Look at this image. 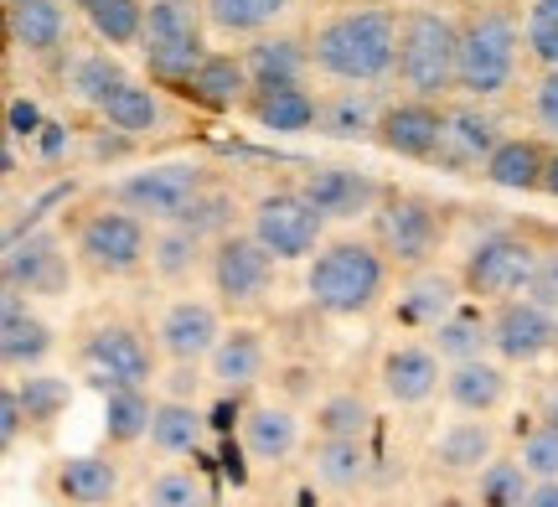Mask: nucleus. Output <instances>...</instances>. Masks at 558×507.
Listing matches in <instances>:
<instances>
[{
  "label": "nucleus",
  "mask_w": 558,
  "mask_h": 507,
  "mask_svg": "<svg viewBox=\"0 0 558 507\" xmlns=\"http://www.w3.org/2000/svg\"><path fill=\"white\" fill-rule=\"evenodd\" d=\"M399 21L388 5H347L337 16H326L311 37V62L316 73L337 83H373L399 73Z\"/></svg>",
  "instance_id": "f257e3e1"
},
{
  "label": "nucleus",
  "mask_w": 558,
  "mask_h": 507,
  "mask_svg": "<svg viewBox=\"0 0 558 507\" xmlns=\"http://www.w3.org/2000/svg\"><path fill=\"white\" fill-rule=\"evenodd\" d=\"M145 5L150 0H104V5L88 11V26L109 47H140V37H145Z\"/></svg>",
  "instance_id": "a18cd8bd"
},
{
  "label": "nucleus",
  "mask_w": 558,
  "mask_h": 507,
  "mask_svg": "<svg viewBox=\"0 0 558 507\" xmlns=\"http://www.w3.org/2000/svg\"><path fill=\"white\" fill-rule=\"evenodd\" d=\"M16 394L26 405V420L37 430H52L73 405V384L62 373H26V378H16Z\"/></svg>",
  "instance_id": "79ce46f5"
},
{
  "label": "nucleus",
  "mask_w": 558,
  "mask_h": 507,
  "mask_svg": "<svg viewBox=\"0 0 558 507\" xmlns=\"http://www.w3.org/2000/svg\"><path fill=\"white\" fill-rule=\"evenodd\" d=\"M202 430H207V420H202L197 405L160 399L156 420H150V446H156L160 456H192V450L202 446Z\"/></svg>",
  "instance_id": "ea45409f"
},
{
  "label": "nucleus",
  "mask_w": 558,
  "mask_h": 507,
  "mask_svg": "<svg viewBox=\"0 0 558 507\" xmlns=\"http://www.w3.org/2000/svg\"><path fill=\"white\" fill-rule=\"evenodd\" d=\"M522 41H527V58L538 62L543 73L558 68V0H527Z\"/></svg>",
  "instance_id": "49530a36"
},
{
  "label": "nucleus",
  "mask_w": 558,
  "mask_h": 507,
  "mask_svg": "<svg viewBox=\"0 0 558 507\" xmlns=\"http://www.w3.org/2000/svg\"><path fill=\"white\" fill-rule=\"evenodd\" d=\"M435 507H471V503H460V497H439Z\"/></svg>",
  "instance_id": "680f3d73"
},
{
  "label": "nucleus",
  "mask_w": 558,
  "mask_h": 507,
  "mask_svg": "<svg viewBox=\"0 0 558 507\" xmlns=\"http://www.w3.org/2000/svg\"><path fill=\"white\" fill-rule=\"evenodd\" d=\"M373 409L362 394H331L316 405V435H367Z\"/></svg>",
  "instance_id": "de8ad7c7"
},
{
  "label": "nucleus",
  "mask_w": 558,
  "mask_h": 507,
  "mask_svg": "<svg viewBox=\"0 0 558 507\" xmlns=\"http://www.w3.org/2000/svg\"><path fill=\"white\" fill-rule=\"evenodd\" d=\"M202 32H207L202 0H150V5H145V37H140V47L202 41Z\"/></svg>",
  "instance_id": "e433bc0d"
},
{
  "label": "nucleus",
  "mask_w": 558,
  "mask_h": 507,
  "mask_svg": "<svg viewBox=\"0 0 558 507\" xmlns=\"http://www.w3.org/2000/svg\"><path fill=\"white\" fill-rule=\"evenodd\" d=\"M233 218H239V203H233V192H222V186H207L202 197H192V203L181 207L177 224L186 228V233H197L202 244H218V239H228V233H233Z\"/></svg>",
  "instance_id": "37998d69"
},
{
  "label": "nucleus",
  "mask_w": 558,
  "mask_h": 507,
  "mask_svg": "<svg viewBox=\"0 0 558 507\" xmlns=\"http://www.w3.org/2000/svg\"><path fill=\"white\" fill-rule=\"evenodd\" d=\"M120 83H130L124 73V62L114 52H83V58L68 62V88H73V99L88 104V109H99Z\"/></svg>",
  "instance_id": "a19ab883"
},
{
  "label": "nucleus",
  "mask_w": 558,
  "mask_h": 507,
  "mask_svg": "<svg viewBox=\"0 0 558 507\" xmlns=\"http://www.w3.org/2000/svg\"><path fill=\"white\" fill-rule=\"evenodd\" d=\"M450 130V109H439L435 99H393L378 120V145L399 161H435L439 141Z\"/></svg>",
  "instance_id": "2eb2a0df"
},
{
  "label": "nucleus",
  "mask_w": 558,
  "mask_h": 507,
  "mask_svg": "<svg viewBox=\"0 0 558 507\" xmlns=\"http://www.w3.org/2000/svg\"><path fill=\"white\" fill-rule=\"evenodd\" d=\"M445 399H450L460 414L486 420V414L507 399V363H492V358L450 363V373H445Z\"/></svg>",
  "instance_id": "bb28decb"
},
{
  "label": "nucleus",
  "mask_w": 558,
  "mask_h": 507,
  "mask_svg": "<svg viewBox=\"0 0 558 507\" xmlns=\"http://www.w3.org/2000/svg\"><path fill=\"white\" fill-rule=\"evenodd\" d=\"M243 114L269 135H311L320 124V99L305 83H259L243 104Z\"/></svg>",
  "instance_id": "6ab92c4d"
},
{
  "label": "nucleus",
  "mask_w": 558,
  "mask_h": 507,
  "mask_svg": "<svg viewBox=\"0 0 558 507\" xmlns=\"http://www.w3.org/2000/svg\"><path fill=\"white\" fill-rule=\"evenodd\" d=\"M52 347H58L52 326L26 305V295L21 290H0V363L11 373H37L52 358Z\"/></svg>",
  "instance_id": "f3484780"
},
{
  "label": "nucleus",
  "mask_w": 558,
  "mask_h": 507,
  "mask_svg": "<svg viewBox=\"0 0 558 507\" xmlns=\"http://www.w3.org/2000/svg\"><path fill=\"white\" fill-rule=\"evenodd\" d=\"M522 467L533 482H558V430L554 425H533L522 435Z\"/></svg>",
  "instance_id": "8fccbe9b"
},
{
  "label": "nucleus",
  "mask_w": 558,
  "mask_h": 507,
  "mask_svg": "<svg viewBox=\"0 0 558 507\" xmlns=\"http://www.w3.org/2000/svg\"><path fill=\"white\" fill-rule=\"evenodd\" d=\"M538 254L543 249H533L522 233H507V228L481 233L476 244L465 249V264H460L465 295H481V301H512L518 290H527Z\"/></svg>",
  "instance_id": "6e6552de"
},
{
  "label": "nucleus",
  "mask_w": 558,
  "mask_h": 507,
  "mask_svg": "<svg viewBox=\"0 0 558 507\" xmlns=\"http://www.w3.org/2000/svg\"><path fill=\"white\" fill-rule=\"evenodd\" d=\"M0 280H5V290H21V295H62L73 280V259L52 228H26L16 239H5Z\"/></svg>",
  "instance_id": "9d476101"
},
{
  "label": "nucleus",
  "mask_w": 558,
  "mask_h": 507,
  "mask_svg": "<svg viewBox=\"0 0 558 507\" xmlns=\"http://www.w3.org/2000/svg\"><path fill=\"white\" fill-rule=\"evenodd\" d=\"M73 254L99 280H120V275H135L140 264L150 259V228L124 207H94L73 233Z\"/></svg>",
  "instance_id": "0eeeda50"
},
{
  "label": "nucleus",
  "mask_w": 558,
  "mask_h": 507,
  "mask_svg": "<svg viewBox=\"0 0 558 507\" xmlns=\"http://www.w3.org/2000/svg\"><path fill=\"white\" fill-rule=\"evenodd\" d=\"M68 5H78L83 16H88V11H94V5H104V0H68Z\"/></svg>",
  "instance_id": "052dcab7"
},
{
  "label": "nucleus",
  "mask_w": 558,
  "mask_h": 507,
  "mask_svg": "<svg viewBox=\"0 0 558 507\" xmlns=\"http://www.w3.org/2000/svg\"><path fill=\"white\" fill-rule=\"evenodd\" d=\"M295 0H202L207 26L222 37H264Z\"/></svg>",
  "instance_id": "473e14b6"
},
{
  "label": "nucleus",
  "mask_w": 558,
  "mask_h": 507,
  "mask_svg": "<svg viewBox=\"0 0 558 507\" xmlns=\"http://www.w3.org/2000/svg\"><path fill=\"white\" fill-rule=\"evenodd\" d=\"M533 120H538L548 135H558V68H548V73L533 83Z\"/></svg>",
  "instance_id": "5fc2aeb1"
},
{
  "label": "nucleus",
  "mask_w": 558,
  "mask_h": 507,
  "mask_svg": "<svg viewBox=\"0 0 558 507\" xmlns=\"http://www.w3.org/2000/svg\"><path fill=\"white\" fill-rule=\"evenodd\" d=\"M439 363H445V358H439L435 347H418V342L388 347V352H383V367H378V384L393 405L414 409V405H424L439 388V378H445Z\"/></svg>",
  "instance_id": "aec40b11"
},
{
  "label": "nucleus",
  "mask_w": 558,
  "mask_h": 507,
  "mask_svg": "<svg viewBox=\"0 0 558 507\" xmlns=\"http://www.w3.org/2000/svg\"><path fill=\"white\" fill-rule=\"evenodd\" d=\"M26 425H32V420H26V405H21L16 384H5L0 388V446L16 450V440H21V430Z\"/></svg>",
  "instance_id": "864d4df0"
},
{
  "label": "nucleus",
  "mask_w": 558,
  "mask_h": 507,
  "mask_svg": "<svg viewBox=\"0 0 558 507\" xmlns=\"http://www.w3.org/2000/svg\"><path fill=\"white\" fill-rule=\"evenodd\" d=\"M399 83L414 99H445L460 88V21L435 5H409L399 21Z\"/></svg>",
  "instance_id": "7ed1b4c3"
},
{
  "label": "nucleus",
  "mask_w": 558,
  "mask_h": 507,
  "mask_svg": "<svg viewBox=\"0 0 558 507\" xmlns=\"http://www.w3.org/2000/svg\"><path fill=\"white\" fill-rule=\"evenodd\" d=\"M522 507H558V482H533V492H527Z\"/></svg>",
  "instance_id": "4d7b16f0"
},
{
  "label": "nucleus",
  "mask_w": 558,
  "mask_h": 507,
  "mask_svg": "<svg viewBox=\"0 0 558 507\" xmlns=\"http://www.w3.org/2000/svg\"><path fill=\"white\" fill-rule=\"evenodd\" d=\"M388 290V254L373 239H331L305 269V295L326 316H367Z\"/></svg>",
  "instance_id": "f03ea898"
},
{
  "label": "nucleus",
  "mask_w": 558,
  "mask_h": 507,
  "mask_svg": "<svg viewBox=\"0 0 558 507\" xmlns=\"http://www.w3.org/2000/svg\"><path fill=\"white\" fill-rule=\"evenodd\" d=\"M522 47V21L507 5H476L460 21V94L476 104L507 94L518 79Z\"/></svg>",
  "instance_id": "20e7f679"
},
{
  "label": "nucleus",
  "mask_w": 558,
  "mask_h": 507,
  "mask_svg": "<svg viewBox=\"0 0 558 507\" xmlns=\"http://www.w3.org/2000/svg\"><path fill=\"white\" fill-rule=\"evenodd\" d=\"M145 507H213V492L192 471H160L145 487Z\"/></svg>",
  "instance_id": "09e8293b"
},
{
  "label": "nucleus",
  "mask_w": 558,
  "mask_h": 507,
  "mask_svg": "<svg viewBox=\"0 0 558 507\" xmlns=\"http://www.w3.org/2000/svg\"><path fill=\"white\" fill-rule=\"evenodd\" d=\"M492 450H497V430L471 414V420H456L450 430H439L435 461L445 471H481V461H492Z\"/></svg>",
  "instance_id": "c9c22d12"
},
{
  "label": "nucleus",
  "mask_w": 558,
  "mask_h": 507,
  "mask_svg": "<svg viewBox=\"0 0 558 507\" xmlns=\"http://www.w3.org/2000/svg\"><path fill=\"white\" fill-rule=\"evenodd\" d=\"M548 161H554V150H543V141H533V135H507V141L486 156L481 177L492 186H501V192H543Z\"/></svg>",
  "instance_id": "a878e982"
},
{
  "label": "nucleus",
  "mask_w": 558,
  "mask_h": 507,
  "mask_svg": "<svg viewBox=\"0 0 558 507\" xmlns=\"http://www.w3.org/2000/svg\"><path fill=\"white\" fill-rule=\"evenodd\" d=\"M83 363L94 373L99 394L104 388H145L156 378V352H150V342L124 322L94 326V331L83 337Z\"/></svg>",
  "instance_id": "f8f14e48"
},
{
  "label": "nucleus",
  "mask_w": 558,
  "mask_h": 507,
  "mask_svg": "<svg viewBox=\"0 0 558 507\" xmlns=\"http://www.w3.org/2000/svg\"><path fill=\"white\" fill-rule=\"evenodd\" d=\"M248 233H254L279 264L316 259L320 239H326V218L300 197V186H295V192H269V197H259V203H254V224H248Z\"/></svg>",
  "instance_id": "1a4fd4ad"
},
{
  "label": "nucleus",
  "mask_w": 558,
  "mask_h": 507,
  "mask_svg": "<svg viewBox=\"0 0 558 507\" xmlns=\"http://www.w3.org/2000/svg\"><path fill=\"white\" fill-rule=\"evenodd\" d=\"M109 130H120L124 141H140V135H156L160 124H166V104H160V94L150 88V83H120L109 99L94 109Z\"/></svg>",
  "instance_id": "cd10ccee"
},
{
  "label": "nucleus",
  "mask_w": 558,
  "mask_h": 507,
  "mask_svg": "<svg viewBox=\"0 0 558 507\" xmlns=\"http://www.w3.org/2000/svg\"><path fill=\"white\" fill-rule=\"evenodd\" d=\"M248 94H254V79H248L243 52L239 58H233V52H207L202 73L186 83V94H181V99L197 104V109H207V114H228V109H243Z\"/></svg>",
  "instance_id": "4be33fe9"
},
{
  "label": "nucleus",
  "mask_w": 558,
  "mask_h": 507,
  "mask_svg": "<svg viewBox=\"0 0 558 507\" xmlns=\"http://www.w3.org/2000/svg\"><path fill=\"white\" fill-rule=\"evenodd\" d=\"M429 347H435L445 363H471V358H486V347H492V316L476 311V305H460V311H450V316L435 326Z\"/></svg>",
  "instance_id": "2f4dec72"
},
{
  "label": "nucleus",
  "mask_w": 558,
  "mask_h": 507,
  "mask_svg": "<svg viewBox=\"0 0 558 507\" xmlns=\"http://www.w3.org/2000/svg\"><path fill=\"white\" fill-rule=\"evenodd\" d=\"M58 497L73 507H104L120 497V467L109 456H68L58 467Z\"/></svg>",
  "instance_id": "7c9ffc66"
},
{
  "label": "nucleus",
  "mask_w": 558,
  "mask_h": 507,
  "mask_svg": "<svg viewBox=\"0 0 558 507\" xmlns=\"http://www.w3.org/2000/svg\"><path fill=\"white\" fill-rule=\"evenodd\" d=\"M156 405L145 388H104V440L109 446H135L150 435Z\"/></svg>",
  "instance_id": "f704fd0d"
},
{
  "label": "nucleus",
  "mask_w": 558,
  "mask_h": 507,
  "mask_svg": "<svg viewBox=\"0 0 558 507\" xmlns=\"http://www.w3.org/2000/svg\"><path fill=\"white\" fill-rule=\"evenodd\" d=\"M5 5H16V0H5Z\"/></svg>",
  "instance_id": "e2e57ef3"
},
{
  "label": "nucleus",
  "mask_w": 558,
  "mask_h": 507,
  "mask_svg": "<svg viewBox=\"0 0 558 507\" xmlns=\"http://www.w3.org/2000/svg\"><path fill=\"white\" fill-rule=\"evenodd\" d=\"M207 378H202V363H171V373L160 378V394L166 399H181V405H197Z\"/></svg>",
  "instance_id": "3c124183"
},
{
  "label": "nucleus",
  "mask_w": 558,
  "mask_h": 507,
  "mask_svg": "<svg viewBox=\"0 0 558 507\" xmlns=\"http://www.w3.org/2000/svg\"><path fill=\"white\" fill-rule=\"evenodd\" d=\"M295 446H300V420L290 405L248 409V420H243V450H248L259 467H275L284 456H295Z\"/></svg>",
  "instance_id": "c756f323"
},
{
  "label": "nucleus",
  "mask_w": 558,
  "mask_h": 507,
  "mask_svg": "<svg viewBox=\"0 0 558 507\" xmlns=\"http://www.w3.org/2000/svg\"><path fill=\"white\" fill-rule=\"evenodd\" d=\"M501 124L486 114V109H476V104H460V109H450V130H445V141H439L435 161L439 171H450V177H476V166H486V156L497 150L507 135H497Z\"/></svg>",
  "instance_id": "a211bd4d"
},
{
  "label": "nucleus",
  "mask_w": 558,
  "mask_h": 507,
  "mask_svg": "<svg viewBox=\"0 0 558 507\" xmlns=\"http://www.w3.org/2000/svg\"><path fill=\"white\" fill-rule=\"evenodd\" d=\"M300 197L316 207L326 224H352V218L378 213V203L388 192L378 186L373 171H357V166H316V171L300 177Z\"/></svg>",
  "instance_id": "4468645a"
},
{
  "label": "nucleus",
  "mask_w": 558,
  "mask_h": 507,
  "mask_svg": "<svg viewBox=\"0 0 558 507\" xmlns=\"http://www.w3.org/2000/svg\"><path fill=\"white\" fill-rule=\"evenodd\" d=\"M527 295L548 311H558V249H543L538 264H533V280H527Z\"/></svg>",
  "instance_id": "603ef678"
},
{
  "label": "nucleus",
  "mask_w": 558,
  "mask_h": 507,
  "mask_svg": "<svg viewBox=\"0 0 558 507\" xmlns=\"http://www.w3.org/2000/svg\"><path fill=\"white\" fill-rule=\"evenodd\" d=\"M140 62L156 88H171V94H186V83L202 73L207 62V41H166V47H140Z\"/></svg>",
  "instance_id": "58836bf2"
},
{
  "label": "nucleus",
  "mask_w": 558,
  "mask_h": 507,
  "mask_svg": "<svg viewBox=\"0 0 558 507\" xmlns=\"http://www.w3.org/2000/svg\"><path fill=\"white\" fill-rule=\"evenodd\" d=\"M439 239H445V218L439 203L424 192H388L373 213V244L388 254V264L424 269L439 254Z\"/></svg>",
  "instance_id": "39448f33"
},
{
  "label": "nucleus",
  "mask_w": 558,
  "mask_h": 507,
  "mask_svg": "<svg viewBox=\"0 0 558 507\" xmlns=\"http://www.w3.org/2000/svg\"><path fill=\"white\" fill-rule=\"evenodd\" d=\"M243 62H248V79H254V88L259 83H305V73L316 68L311 62V41L300 37H254V47H243Z\"/></svg>",
  "instance_id": "c85d7f7f"
},
{
  "label": "nucleus",
  "mask_w": 558,
  "mask_h": 507,
  "mask_svg": "<svg viewBox=\"0 0 558 507\" xmlns=\"http://www.w3.org/2000/svg\"><path fill=\"white\" fill-rule=\"evenodd\" d=\"M5 32H11L16 52L52 58L68 41V5L62 0H16V5H5Z\"/></svg>",
  "instance_id": "5701e85b"
},
{
  "label": "nucleus",
  "mask_w": 558,
  "mask_h": 507,
  "mask_svg": "<svg viewBox=\"0 0 558 507\" xmlns=\"http://www.w3.org/2000/svg\"><path fill=\"white\" fill-rule=\"evenodd\" d=\"M32 124H37V109L32 104H11V130L5 135H32Z\"/></svg>",
  "instance_id": "6e6d98bb"
},
{
  "label": "nucleus",
  "mask_w": 558,
  "mask_h": 507,
  "mask_svg": "<svg viewBox=\"0 0 558 507\" xmlns=\"http://www.w3.org/2000/svg\"><path fill=\"white\" fill-rule=\"evenodd\" d=\"M543 192H548V197H558V150H554V161H548V177H543Z\"/></svg>",
  "instance_id": "bf43d9fd"
},
{
  "label": "nucleus",
  "mask_w": 558,
  "mask_h": 507,
  "mask_svg": "<svg viewBox=\"0 0 558 507\" xmlns=\"http://www.w3.org/2000/svg\"><path fill=\"white\" fill-rule=\"evenodd\" d=\"M527 492H533V476L522 461H486L476 471V503L481 507H522L527 503Z\"/></svg>",
  "instance_id": "c03bdc74"
},
{
  "label": "nucleus",
  "mask_w": 558,
  "mask_h": 507,
  "mask_svg": "<svg viewBox=\"0 0 558 507\" xmlns=\"http://www.w3.org/2000/svg\"><path fill=\"white\" fill-rule=\"evenodd\" d=\"M388 104L373 94V88H357V83H341L337 94L320 99V124L316 135L341 145H357V141H378V120Z\"/></svg>",
  "instance_id": "412c9836"
},
{
  "label": "nucleus",
  "mask_w": 558,
  "mask_h": 507,
  "mask_svg": "<svg viewBox=\"0 0 558 507\" xmlns=\"http://www.w3.org/2000/svg\"><path fill=\"white\" fill-rule=\"evenodd\" d=\"M264 363H269V347L254 326H233V331H222V342L213 347V358H207V378L222 388V394H243V388H254L264 378Z\"/></svg>",
  "instance_id": "393cba45"
},
{
  "label": "nucleus",
  "mask_w": 558,
  "mask_h": 507,
  "mask_svg": "<svg viewBox=\"0 0 558 507\" xmlns=\"http://www.w3.org/2000/svg\"><path fill=\"white\" fill-rule=\"evenodd\" d=\"M538 425H554L558 430V384L543 394V405H538Z\"/></svg>",
  "instance_id": "13d9d810"
},
{
  "label": "nucleus",
  "mask_w": 558,
  "mask_h": 507,
  "mask_svg": "<svg viewBox=\"0 0 558 507\" xmlns=\"http://www.w3.org/2000/svg\"><path fill=\"white\" fill-rule=\"evenodd\" d=\"M213 186V171L202 161H160V166H145V171H130L120 182L109 186L114 207L135 213L145 224H177L181 207L202 197Z\"/></svg>",
  "instance_id": "423d86ee"
},
{
  "label": "nucleus",
  "mask_w": 558,
  "mask_h": 507,
  "mask_svg": "<svg viewBox=\"0 0 558 507\" xmlns=\"http://www.w3.org/2000/svg\"><path fill=\"white\" fill-rule=\"evenodd\" d=\"M311 467L326 487H362L367 482V446H362V435H320L311 450Z\"/></svg>",
  "instance_id": "72a5a7b5"
},
{
  "label": "nucleus",
  "mask_w": 558,
  "mask_h": 507,
  "mask_svg": "<svg viewBox=\"0 0 558 507\" xmlns=\"http://www.w3.org/2000/svg\"><path fill=\"white\" fill-rule=\"evenodd\" d=\"M460 295H465V280L450 275V269H414L399 290V322L409 326H429L435 331L450 311H460Z\"/></svg>",
  "instance_id": "b1692460"
},
{
  "label": "nucleus",
  "mask_w": 558,
  "mask_h": 507,
  "mask_svg": "<svg viewBox=\"0 0 558 507\" xmlns=\"http://www.w3.org/2000/svg\"><path fill=\"white\" fill-rule=\"evenodd\" d=\"M213 259L207 254V244H202L197 233H186L181 224H160V233L150 239V269H156L160 280H192L202 264Z\"/></svg>",
  "instance_id": "4c0bfd02"
},
{
  "label": "nucleus",
  "mask_w": 558,
  "mask_h": 507,
  "mask_svg": "<svg viewBox=\"0 0 558 507\" xmlns=\"http://www.w3.org/2000/svg\"><path fill=\"white\" fill-rule=\"evenodd\" d=\"M156 342H160V352H166L171 363H207V358H213V347L222 342L218 305L197 301V295L171 301L166 305V316H160V326H156Z\"/></svg>",
  "instance_id": "dca6fc26"
},
{
  "label": "nucleus",
  "mask_w": 558,
  "mask_h": 507,
  "mask_svg": "<svg viewBox=\"0 0 558 507\" xmlns=\"http://www.w3.org/2000/svg\"><path fill=\"white\" fill-rule=\"evenodd\" d=\"M275 264L279 259L254 233H228L213 244L207 275H213V290L222 295V305H259L275 290Z\"/></svg>",
  "instance_id": "9b49d317"
},
{
  "label": "nucleus",
  "mask_w": 558,
  "mask_h": 507,
  "mask_svg": "<svg viewBox=\"0 0 558 507\" xmlns=\"http://www.w3.org/2000/svg\"><path fill=\"white\" fill-rule=\"evenodd\" d=\"M492 352L507 367L538 363V358L558 352V316L548 305L533 301V295L497 301V311H492Z\"/></svg>",
  "instance_id": "ddd939ff"
}]
</instances>
